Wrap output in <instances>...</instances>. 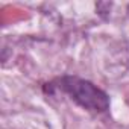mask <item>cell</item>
<instances>
[{
	"mask_svg": "<svg viewBox=\"0 0 129 129\" xmlns=\"http://www.w3.org/2000/svg\"><path fill=\"white\" fill-rule=\"evenodd\" d=\"M56 88L87 111L105 112L109 108L108 94L87 79L78 76H62L61 79H58Z\"/></svg>",
	"mask_w": 129,
	"mask_h": 129,
	"instance_id": "obj_1",
	"label": "cell"
}]
</instances>
